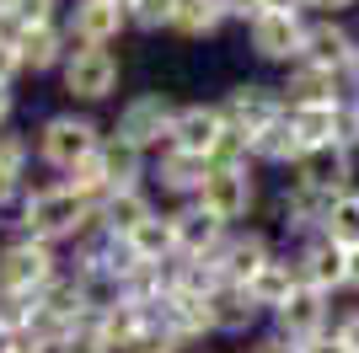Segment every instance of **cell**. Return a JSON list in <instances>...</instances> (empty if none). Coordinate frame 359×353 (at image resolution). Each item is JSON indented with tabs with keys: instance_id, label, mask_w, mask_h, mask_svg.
Masks as SVG:
<instances>
[{
	"instance_id": "obj_1",
	"label": "cell",
	"mask_w": 359,
	"mask_h": 353,
	"mask_svg": "<svg viewBox=\"0 0 359 353\" xmlns=\"http://www.w3.org/2000/svg\"><path fill=\"white\" fill-rule=\"evenodd\" d=\"M91 214H97V204H86L65 182H48V188L22 193V204H16V235H32V241H48V247L81 241L91 230Z\"/></svg>"
},
{
	"instance_id": "obj_2",
	"label": "cell",
	"mask_w": 359,
	"mask_h": 353,
	"mask_svg": "<svg viewBox=\"0 0 359 353\" xmlns=\"http://www.w3.org/2000/svg\"><path fill=\"white\" fill-rule=\"evenodd\" d=\"M107 134L97 129V118H86V113H48L43 123H38V161L48 166V172H70L75 161H86L91 150L102 145Z\"/></svg>"
},
{
	"instance_id": "obj_3",
	"label": "cell",
	"mask_w": 359,
	"mask_h": 353,
	"mask_svg": "<svg viewBox=\"0 0 359 353\" xmlns=\"http://www.w3.org/2000/svg\"><path fill=\"white\" fill-rule=\"evenodd\" d=\"M257 204V182H252V166H210V176H204V188H198L194 209H204L215 225H231L247 220Z\"/></svg>"
},
{
	"instance_id": "obj_4",
	"label": "cell",
	"mask_w": 359,
	"mask_h": 353,
	"mask_svg": "<svg viewBox=\"0 0 359 353\" xmlns=\"http://www.w3.org/2000/svg\"><path fill=\"white\" fill-rule=\"evenodd\" d=\"M54 279H60V251L48 247V241H32V235H11V241L0 247V289L43 294Z\"/></svg>"
},
{
	"instance_id": "obj_5",
	"label": "cell",
	"mask_w": 359,
	"mask_h": 353,
	"mask_svg": "<svg viewBox=\"0 0 359 353\" xmlns=\"http://www.w3.org/2000/svg\"><path fill=\"white\" fill-rule=\"evenodd\" d=\"M172 129H177V102L166 91H140L129 97L118 113V139H129L135 150H166L172 145Z\"/></svg>"
},
{
	"instance_id": "obj_6",
	"label": "cell",
	"mask_w": 359,
	"mask_h": 353,
	"mask_svg": "<svg viewBox=\"0 0 359 353\" xmlns=\"http://www.w3.org/2000/svg\"><path fill=\"white\" fill-rule=\"evenodd\" d=\"M118 75L123 64L113 48H70L60 81L75 102H107V97H118Z\"/></svg>"
},
{
	"instance_id": "obj_7",
	"label": "cell",
	"mask_w": 359,
	"mask_h": 353,
	"mask_svg": "<svg viewBox=\"0 0 359 353\" xmlns=\"http://www.w3.org/2000/svg\"><path fill=\"white\" fill-rule=\"evenodd\" d=\"M220 113H225V129H231V134H241V139H257L269 123H279V118L290 113V102H285V91L252 86V81H247V86L225 91Z\"/></svg>"
},
{
	"instance_id": "obj_8",
	"label": "cell",
	"mask_w": 359,
	"mask_h": 353,
	"mask_svg": "<svg viewBox=\"0 0 359 353\" xmlns=\"http://www.w3.org/2000/svg\"><path fill=\"white\" fill-rule=\"evenodd\" d=\"M252 38V54L269 59V64H300V48H306V16L300 11H263L247 27Z\"/></svg>"
},
{
	"instance_id": "obj_9",
	"label": "cell",
	"mask_w": 359,
	"mask_h": 353,
	"mask_svg": "<svg viewBox=\"0 0 359 353\" xmlns=\"http://www.w3.org/2000/svg\"><path fill=\"white\" fill-rule=\"evenodd\" d=\"M123 27H129V11L113 6V0H75L65 11L70 48H107V43H118Z\"/></svg>"
},
{
	"instance_id": "obj_10",
	"label": "cell",
	"mask_w": 359,
	"mask_h": 353,
	"mask_svg": "<svg viewBox=\"0 0 359 353\" xmlns=\"http://www.w3.org/2000/svg\"><path fill=\"white\" fill-rule=\"evenodd\" d=\"M269 257H273L269 235H257V230H231V235L220 241V251H215L204 268L215 273V284H241V289H247V284H252V273L269 263Z\"/></svg>"
},
{
	"instance_id": "obj_11",
	"label": "cell",
	"mask_w": 359,
	"mask_h": 353,
	"mask_svg": "<svg viewBox=\"0 0 359 353\" xmlns=\"http://www.w3.org/2000/svg\"><path fill=\"white\" fill-rule=\"evenodd\" d=\"M359 38L338 22V16H316V22H306V48H300V64H316V70H332L344 75L348 59H354Z\"/></svg>"
},
{
	"instance_id": "obj_12",
	"label": "cell",
	"mask_w": 359,
	"mask_h": 353,
	"mask_svg": "<svg viewBox=\"0 0 359 353\" xmlns=\"http://www.w3.org/2000/svg\"><path fill=\"white\" fill-rule=\"evenodd\" d=\"M327 321H332V294L306 289V284L273 310V332L290 338V342H306V338H316V332H327Z\"/></svg>"
},
{
	"instance_id": "obj_13",
	"label": "cell",
	"mask_w": 359,
	"mask_h": 353,
	"mask_svg": "<svg viewBox=\"0 0 359 353\" xmlns=\"http://www.w3.org/2000/svg\"><path fill=\"white\" fill-rule=\"evenodd\" d=\"M220 139H225V113H220V102H188V107H177V129H172V145H177V150H188V155H204V161H210Z\"/></svg>"
},
{
	"instance_id": "obj_14",
	"label": "cell",
	"mask_w": 359,
	"mask_h": 353,
	"mask_svg": "<svg viewBox=\"0 0 359 353\" xmlns=\"http://www.w3.org/2000/svg\"><path fill=\"white\" fill-rule=\"evenodd\" d=\"M156 214H161V209L150 204L145 188H123V193H107L91 220H97V230L113 235V241H129V235H135L145 220H156Z\"/></svg>"
},
{
	"instance_id": "obj_15",
	"label": "cell",
	"mask_w": 359,
	"mask_h": 353,
	"mask_svg": "<svg viewBox=\"0 0 359 353\" xmlns=\"http://www.w3.org/2000/svg\"><path fill=\"white\" fill-rule=\"evenodd\" d=\"M344 268H348V251L332 247L327 235H311V241L295 251V273H300L306 289H322V294L344 289Z\"/></svg>"
},
{
	"instance_id": "obj_16",
	"label": "cell",
	"mask_w": 359,
	"mask_h": 353,
	"mask_svg": "<svg viewBox=\"0 0 359 353\" xmlns=\"http://www.w3.org/2000/svg\"><path fill=\"white\" fill-rule=\"evenodd\" d=\"M204 305H210V332H220V338H241V332H252L257 316H263L241 284H215V289L204 294Z\"/></svg>"
},
{
	"instance_id": "obj_17",
	"label": "cell",
	"mask_w": 359,
	"mask_h": 353,
	"mask_svg": "<svg viewBox=\"0 0 359 353\" xmlns=\"http://www.w3.org/2000/svg\"><path fill=\"white\" fill-rule=\"evenodd\" d=\"M172 220H177V263H210L215 251H220V241L231 230H225V225H215L210 214H204V209H172Z\"/></svg>"
},
{
	"instance_id": "obj_18",
	"label": "cell",
	"mask_w": 359,
	"mask_h": 353,
	"mask_svg": "<svg viewBox=\"0 0 359 353\" xmlns=\"http://www.w3.org/2000/svg\"><path fill=\"white\" fill-rule=\"evenodd\" d=\"M348 176H354V155L338 150V145L306 150V155L295 161V182H306V188H316V193H332V198L348 193Z\"/></svg>"
},
{
	"instance_id": "obj_19",
	"label": "cell",
	"mask_w": 359,
	"mask_h": 353,
	"mask_svg": "<svg viewBox=\"0 0 359 353\" xmlns=\"http://www.w3.org/2000/svg\"><path fill=\"white\" fill-rule=\"evenodd\" d=\"M123 251H129L140 268H172L177 263V220H172V214L145 220L129 241H123Z\"/></svg>"
},
{
	"instance_id": "obj_20",
	"label": "cell",
	"mask_w": 359,
	"mask_h": 353,
	"mask_svg": "<svg viewBox=\"0 0 359 353\" xmlns=\"http://www.w3.org/2000/svg\"><path fill=\"white\" fill-rule=\"evenodd\" d=\"M204 176H210V161H204V155H188V150H177V145H166L161 155H156V182H161L166 193L188 198V204L198 198Z\"/></svg>"
},
{
	"instance_id": "obj_21",
	"label": "cell",
	"mask_w": 359,
	"mask_h": 353,
	"mask_svg": "<svg viewBox=\"0 0 359 353\" xmlns=\"http://www.w3.org/2000/svg\"><path fill=\"white\" fill-rule=\"evenodd\" d=\"M16 48H22V64L32 75H48V70H65V59H70V32L54 22V27H27L16 32Z\"/></svg>"
},
{
	"instance_id": "obj_22",
	"label": "cell",
	"mask_w": 359,
	"mask_h": 353,
	"mask_svg": "<svg viewBox=\"0 0 359 353\" xmlns=\"http://www.w3.org/2000/svg\"><path fill=\"white\" fill-rule=\"evenodd\" d=\"M97 161H102L107 193H123V188H140V182H145V150H135L129 139H118V134H107L102 145H97Z\"/></svg>"
},
{
	"instance_id": "obj_23",
	"label": "cell",
	"mask_w": 359,
	"mask_h": 353,
	"mask_svg": "<svg viewBox=\"0 0 359 353\" xmlns=\"http://www.w3.org/2000/svg\"><path fill=\"white\" fill-rule=\"evenodd\" d=\"M332 204H338L332 193H316V188H306V182H290V188H285V225L311 241V235H322Z\"/></svg>"
},
{
	"instance_id": "obj_24",
	"label": "cell",
	"mask_w": 359,
	"mask_h": 353,
	"mask_svg": "<svg viewBox=\"0 0 359 353\" xmlns=\"http://www.w3.org/2000/svg\"><path fill=\"white\" fill-rule=\"evenodd\" d=\"M300 289V273H295V257H269V263L252 273V284H247V294H252V305L257 310H279L290 300V294Z\"/></svg>"
},
{
	"instance_id": "obj_25",
	"label": "cell",
	"mask_w": 359,
	"mask_h": 353,
	"mask_svg": "<svg viewBox=\"0 0 359 353\" xmlns=\"http://www.w3.org/2000/svg\"><path fill=\"white\" fill-rule=\"evenodd\" d=\"M285 102L300 107V102H344V75L332 70H316V64H290V81H285Z\"/></svg>"
},
{
	"instance_id": "obj_26",
	"label": "cell",
	"mask_w": 359,
	"mask_h": 353,
	"mask_svg": "<svg viewBox=\"0 0 359 353\" xmlns=\"http://www.w3.org/2000/svg\"><path fill=\"white\" fill-rule=\"evenodd\" d=\"M344 102H348V97H344ZM344 102H332V107L300 102V107H290V129H295L300 150H327V145H338V107H344Z\"/></svg>"
},
{
	"instance_id": "obj_27",
	"label": "cell",
	"mask_w": 359,
	"mask_h": 353,
	"mask_svg": "<svg viewBox=\"0 0 359 353\" xmlns=\"http://www.w3.org/2000/svg\"><path fill=\"white\" fill-rule=\"evenodd\" d=\"M27 161H32V145L22 134H6L0 129V209L22 204V182H27Z\"/></svg>"
},
{
	"instance_id": "obj_28",
	"label": "cell",
	"mask_w": 359,
	"mask_h": 353,
	"mask_svg": "<svg viewBox=\"0 0 359 353\" xmlns=\"http://www.w3.org/2000/svg\"><path fill=\"white\" fill-rule=\"evenodd\" d=\"M247 155H252L257 166H295L306 150H300L295 129H290V113L279 118V123H269V129L257 134V139H247Z\"/></svg>"
},
{
	"instance_id": "obj_29",
	"label": "cell",
	"mask_w": 359,
	"mask_h": 353,
	"mask_svg": "<svg viewBox=\"0 0 359 353\" xmlns=\"http://www.w3.org/2000/svg\"><path fill=\"white\" fill-rule=\"evenodd\" d=\"M231 16H225V6L220 0H182V11H177V27L172 32H182V38H215V32L225 27Z\"/></svg>"
},
{
	"instance_id": "obj_30",
	"label": "cell",
	"mask_w": 359,
	"mask_h": 353,
	"mask_svg": "<svg viewBox=\"0 0 359 353\" xmlns=\"http://www.w3.org/2000/svg\"><path fill=\"white\" fill-rule=\"evenodd\" d=\"M322 235H327L332 247H359V188H348L338 204H332V214H327V225H322Z\"/></svg>"
},
{
	"instance_id": "obj_31",
	"label": "cell",
	"mask_w": 359,
	"mask_h": 353,
	"mask_svg": "<svg viewBox=\"0 0 359 353\" xmlns=\"http://www.w3.org/2000/svg\"><path fill=\"white\" fill-rule=\"evenodd\" d=\"M32 316H38V294H22V289H0V332L6 338H27L32 332Z\"/></svg>"
},
{
	"instance_id": "obj_32",
	"label": "cell",
	"mask_w": 359,
	"mask_h": 353,
	"mask_svg": "<svg viewBox=\"0 0 359 353\" xmlns=\"http://www.w3.org/2000/svg\"><path fill=\"white\" fill-rule=\"evenodd\" d=\"M60 22V0H6V32H27V27H54Z\"/></svg>"
},
{
	"instance_id": "obj_33",
	"label": "cell",
	"mask_w": 359,
	"mask_h": 353,
	"mask_svg": "<svg viewBox=\"0 0 359 353\" xmlns=\"http://www.w3.org/2000/svg\"><path fill=\"white\" fill-rule=\"evenodd\" d=\"M177 11H182V0H135L129 22L140 32H161V27H177Z\"/></svg>"
},
{
	"instance_id": "obj_34",
	"label": "cell",
	"mask_w": 359,
	"mask_h": 353,
	"mask_svg": "<svg viewBox=\"0 0 359 353\" xmlns=\"http://www.w3.org/2000/svg\"><path fill=\"white\" fill-rule=\"evenodd\" d=\"M60 353H118V348L107 342V332L97 326V310H91L81 326H70V338L60 342Z\"/></svg>"
},
{
	"instance_id": "obj_35",
	"label": "cell",
	"mask_w": 359,
	"mask_h": 353,
	"mask_svg": "<svg viewBox=\"0 0 359 353\" xmlns=\"http://www.w3.org/2000/svg\"><path fill=\"white\" fill-rule=\"evenodd\" d=\"M123 353H182V342L172 338V332H166L161 321H150L145 332H135V342H129Z\"/></svg>"
},
{
	"instance_id": "obj_36",
	"label": "cell",
	"mask_w": 359,
	"mask_h": 353,
	"mask_svg": "<svg viewBox=\"0 0 359 353\" xmlns=\"http://www.w3.org/2000/svg\"><path fill=\"white\" fill-rule=\"evenodd\" d=\"M354 145H359V107H354V97H348V102L338 107V150L354 155Z\"/></svg>"
},
{
	"instance_id": "obj_37",
	"label": "cell",
	"mask_w": 359,
	"mask_h": 353,
	"mask_svg": "<svg viewBox=\"0 0 359 353\" xmlns=\"http://www.w3.org/2000/svg\"><path fill=\"white\" fill-rule=\"evenodd\" d=\"M220 6H225V16H231V22H247V27H252L263 11H273V0H220Z\"/></svg>"
},
{
	"instance_id": "obj_38",
	"label": "cell",
	"mask_w": 359,
	"mask_h": 353,
	"mask_svg": "<svg viewBox=\"0 0 359 353\" xmlns=\"http://www.w3.org/2000/svg\"><path fill=\"white\" fill-rule=\"evenodd\" d=\"M22 70H27V64H22V48H16V38H0V86H11Z\"/></svg>"
},
{
	"instance_id": "obj_39",
	"label": "cell",
	"mask_w": 359,
	"mask_h": 353,
	"mask_svg": "<svg viewBox=\"0 0 359 353\" xmlns=\"http://www.w3.org/2000/svg\"><path fill=\"white\" fill-rule=\"evenodd\" d=\"M332 332H338V342H344L348 353H359V310H348V316H338V326H332Z\"/></svg>"
},
{
	"instance_id": "obj_40",
	"label": "cell",
	"mask_w": 359,
	"mask_h": 353,
	"mask_svg": "<svg viewBox=\"0 0 359 353\" xmlns=\"http://www.w3.org/2000/svg\"><path fill=\"white\" fill-rule=\"evenodd\" d=\"M300 353H348V348L338 342V332L327 326V332H316V338H306V342H300Z\"/></svg>"
},
{
	"instance_id": "obj_41",
	"label": "cell",
	"mask_w": 359,
	"mask_h": 353,
	"mask_svg": "<svg viewBox=\"0 0 359 353\" xmlns=\"http://www.w3.org/2000/svg\"><path fill=\"white\" fill-rule=\"evenodd\" d=\"M252 353H300V342H290V338H279V332H269V338H257V342H252Z\"/></svg>"
},
{
	"instance_id": "obj_42",
	"label": "cell",
	"mask_w": 359,
	"mask_h": 353,
	"mask_svg": "<svg viewBox=\"0 0 359 353\" xmlns=\"http://www.w3.org/2000/svg\"><path fill=\"white\" fill-rule=\"evenodd\" d=\"M348 6H359V0H306V11H322V16H338Z\"/></svg>"
},
{
	"instance_id": "obj_43",
	"label": "cell",
	"mask_w": 359,
	"mask_h": 353,
	"mask_svg": "<svg viewBox=\"0 0 359 353\" xmlns=\"http://www.w3.org/2000/svg\"><path fill=\"white\" fill-rule=\"evenodd\" d=\"M344 289L359 294V247H348V268H344Z\"/></svg>"
},
{
	"instance_id": "obj_44",
	"label": "cell",
	"mask_w": 359,
	"mask_h": 353,
	"mask_svg": "<svg viewBox=\"0 0 359 353\" xmlns=\"http://www.w3.org/2000/svg\"><path fill=\"white\" fill-rule=\"evenodd\" d=\"M11 113H16V91H11V86H0V129L11 123Z\"/></svg>"
},
{
	"instance_id": "obj_45",
	"label": "cell",
	"mask_w": 359,
	"mask_h": 353,
	"mask_svg": "<svg viewBox=\"0 0 359 353\" xmlns=\"http://www.w3.org/2000/svg\"><path fill=\"white\" fill-rule=\"evenodd\" d=\"M344 86L359 97V48H354V59H348V70H344Z\"/></svg>"
},
{
	"instance_id": "obj_46",
	"label": "cell",
	"mask_w": 359,
	"mask_h": 353,
	"mask_svg": "<svg viewBox=\"0 0 359 353\" xmlns=\"http://www.w3.org/2000/svg\"><path fill=\"white\" fill-rule=\"evenodd\" d=\"M273 11H306V0H273Z\"/></svg>"
},
{
	"instance_id": "obj_47",
	"label": "cell",
	"mask_w": 359,
	"mask_h": 353,
	"mask_svg": "<svg viewBox=\"0 0 359 353\" xmlns=\"http://www.w3.org/2000/svg\"><path fill=\"white\" fill-rule=\"evenodd\" d=\"M11 353H48V348H38V342H11Z\"/></svg>"
},
{
	"instance_id": "obj_48",
	"label": "cell",
	"mask_w": 359,
	"mask_h": 353,
	"mask_svg": "<svg viewBox=\"0 0 359 353\" xmlns=\"http://www.w3.org/2000/svg\"><path fill=\"white\" fill-rule=\"evenodd\" d=\"M0 38H11V32H6V0H0Z\"/></svg>"
},
{
	"instance_id": "obj_49",
	"label": "cell",
	"mask_w": 359,
	"mask_h": 353,
	"mask_svg": "<svg viewBox=\"0 0 359 353\" xmlns=\"http://www.w3.org/2000/svg\"><path fill=\"white\" fill-rule=\"evenodd\" d=\"M11 342H16V338H6V332H0V353H11Z\"/></svg>"
},
{
	"instance_id": "obj_50",
	"label": "cell",
	"mask_w": 359,
	"mask_h": 353,
	"mask_svg": "<svg viewBox=\"0 0 359 353\" xmlns=\"http://www.w3.org/2000/svg\"><path fill=\"white\" fill-rule=\"evenodd\" d=\"M113 6H123V11H129V6H135V0H113Z\"/></svg>"
},
{
	"instance_id": "obj_51",
	"label": "cell",
	"mask_w": 359,
	"mask_h": 353,
	"mask_svg": "<svg viewBox=\"0 0 359 353\" xmlns=\"http://www.w3.org/2000/svg\"><path fill=\"white\" fill-rule=\"evenodd\" d=\"M194 353H204V348H194Z\"/></svg>"
},
{
	"instance_id": "obj_52",
	"label": "cell",
	"mask_w": 359,
	"mask_h": 353,
	"mask_svg": "<svg viewBox=\"0 0 359 353\" xmlns=\"http://www.w3.org/2000/svg\"><path fill=\"white\" fill-rule=\"evenodd\" d=\"M354 107H359V97H354Z\"/></svg>"
}]
</instances>
